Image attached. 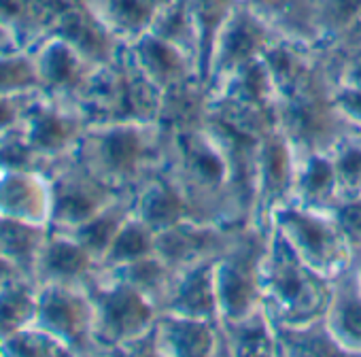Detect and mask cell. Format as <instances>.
<instances>
[{
	"instance_id": "1",
	"label": "cell",
	"mask_w": 361,
	"mask_h": 357,
	"mask_svg": "<svg viewBox=\"0 0 361 357\" xmlns=\"http://www.w3.org/2000/svg\"><path fill=\"white\" fill-rule=\"evenodd\" d=\"M109 319L117 325V327H130L136 325L140 321L147 319V308L140 304L138 298H134L132 294H117L111 298L109 306H106Z\"/></svg>"
},
{
	"instance_id": "2",
	"label": "cell",
	"mask_w": 361,
	"mask_h": 357,
	"mask_svg": "<svg viewBox=\"0 0 361 357\" xmlns=\"http://www.w3.org/2000/svg\"><path fill=\"white\" fill-rule=\"evenodd\" d=\"M30 313V300L22 294H9L0 300V325L11 327L26 319Z\"/></svg>"
},
{
	"instance_id": "3",
	"label": "cell",
	"mask_w": 361,
	"mask_h": 357,
	"mask_svg": "<svg viewBox=\"0 0 361 357\" xmlns=\"http://www.w3.org/2000/svg\"><path fill=\"white\" fill-rule=\"evenodd\" d=\"M106 151H109V157L117 166H126L136 155V138L132 134H126V132L113 134L106 143Z\"/></svg>"
},
{
	"instance_id": "4",
	"label": "cell",
	"mask_w": 361,
	"mask_h": 357,
	"mask_svg": "<svg viewBox=\"0 0 361 357\" xmlns=\"http://www.w3.org/2000/svg\"><path fill=\"white\" fill-rule=\"evenodd\" d=\"M45 315L60 329H71L75 323V306L64 296H51L45 304Z\"/></svg>"
},
{
	"instance_id": "5",
	"label": "cell",
	"mask_w": 361,
	"mask_h": 357,
	"mask_svg": "<svg viewBox=\"0 0 361 357\" xmlns=\"http://www.w3.org/2000/svg\"><path fill=\"white\" fill-rule=\"evenodd\" d=\"M51 266L60 272H77L81 266H83V253L77 249V247H71V245H56L51 249Z\"/></svg>"
},
{
	"instance_id": "6",
	"label": "cell",
	"mask_w": 361,
	"mask_h": 357,
	"mask_svg": "<svg viewBox=\"0 0 361 357\" xmlns=\"http://www.w3.org/2000/svg\"><path fill=\"white\" fill-rule=\"evenodd\" d=\"M224 296H226V302L232 310H240L247 306L249 302V296H251V289L247 285V281L238 274H230L226 279V285H224Z\"/></svg>"
},
{
	"instance_id": "7",
	"label": "cell",
	"mask_w": 361,
	"mask_h": 357,
	"mask_svg": "<svg viewBox=\"0 0 361 357\" xmlns=\"http://www.w3.org/2000/svg\"><path fill=\"white\" fill-rule=\"evenodd\" d=\"M178 213V202L168 196V194H155L147 207V215L151 222H157V224H166V222H172Z\"/></svg>"
},
{
	"instance_id": "8",
	"label": "cell",
	"mask_w": 361,
	"mask_h": 357,
	"mask_svg": "<svg viewBox=\"0 0 361 357\" xmlns=\"http://www.w3.org/2000/svg\"><path fill=\"white\" fill-rule=\"evenodd\" d=\"M145 251H147V241H145L142 232H138L136 228L126 230L115 245V253L121 258H136Z\"/></svg>"
},
{
	"instance_id": "9",
	"label": "cell",
	"mask_w": 361,
	"mask_h": 357,
	"mask_svg": "<svg viewBox=\"0 0 361 357\" xmlns=\"http://www.w3.org/2000/svg\"><path fill=\"white\" fill-rule=\"evenodd\" d=\"M178 340V344H183V353H202L209 346V332L198 325H190L180 332Z\"/></svg>"
},
{
	"instance_id": "10",
	"label": "cell",
	"mask_w": 361,
	"mask_h": 357,
	"mask_svg": "<svg viewBox=\"0 0 361 357\" xmlns=\"http://www.w3.org/2000/svg\"><path fill=\"white\" fill-rule=\"evenodd\" d=\"M73 60H71V56L66 54V52H54L51 54V58H49V62H47V75L54 79V81H58V83H62V81H68L71 77H73Z\"/></svg>"
},
{
	"instance_id": "11",
	"label": "cell",
	"mask_w": 361,
	"mask_h": 357,
	"mask_svg": "<svg viewBox=\"0 0 361 357\" xmlns=\"http://www.w3.org/2000/svg\"><path fill=\"white\" fill-rule=\"evenodd\" d=\"M35 136L41 145H58L62 138H64V128L58 119L54 117H45L39 121L37 130H35Z\"/></svg>"
},
{
	"instance_id": "12",
	"label": "cell",
	"mask_w": 361,
	"mask_h": 357,
	"mask_svg": "<svg viewBox=\"0 0 361 357\" xmlns=\"http://www.w3.org/2000/svg\"><path fill=\"white\" fill-rule=\"evenodd\" d=\"M293 222H295V226H298V230H300V234H302V238H304V243H306L308 247L319 249V247L323 245L325 232H323L314 222L304 219V217H293Z\"/></svg>"
},
{
	"instance_id": "13",
	"label": "cell",
	"mask_w": 361,
	"mask_h": 357,
	"mask_svg": "<svg viewBox=\"0 0 361 357\" xmlns=\"http://www.w3.org/2000/svg\"><path fill=\"white\" fill-rule=\"evenodd\" d=\"M329 178H331V172H329V166L325 162H319L314 159L310 170H308V176H306V186L317 192V190H323L327 183H329Z\"/></svg>"
},
{
	"instance_id": "14",
	"label": "cell",
	"mask_w": 361,
	"mask_h": 357,
	"mask_svg": "<svg viewBox=\"0 0 361 357\" xmlns=\"http://www.w3.org/2000/svg\"><path fill=\"white\" fill-rule=\"evenodd\" d=\"M183 302H185L188 306H194V308H204V306L209 304V289H207V283H204L202 279H196V281L188 287V291H185V296H183Z\"/></svg>"
},
{
	"instance_id": "15",
	"label": "cell",
	"mask_w": 361,
	"mask_h": 357,
	"mask_svg": "<svg viewBox=\"0 0 361 357\" xmlns=\"http://www.w3.org/2000/svg\"><path fill=\"white\" fill-rule=\"evenodd\" d=\"M62 213H64L66 217L81 219V217H85V215L90 213V202H87L85 198L77 196V194L66 196V198L62 200Z\"/></svg>"
},
{
	"instance_id": "16",
	"label": "cell",
	"mask_w": 361,
	"mask_h": 357,
	"mask_svg": "<svg viewBox=\"0 0 361 357\" xmlns=\"http://www.w3.org/2000/svg\"><path fill=\"white\" fill-rule=\"evenodd\" d=\"M28 79V71L16 66V64H0V87L18 85Z\"/></svg>"
},
{
	"instance_id": "17",
	"label": "cell",
	"mask_w": 361,
	"mask_h": 357,
	"mask_svg": "<svg viewBox=\"0 0 361 357\" xmlns=\"http://www.w3.org/2000/svg\"><path fill=\"white\" fill-rule=\"evenodd\" d=\"M111 230H113V224L111 222H96V224H92L85 230V236H87V241L92 245H102L111 236Z\"/></svg>"
},
{
	"instance_id": "18",
	"label": "cell",
	"mask_w": 361,
	"mask_h": 357,
	"mask_svg": "<svg viewBox=\"0 0 361 357\" xmlns=\"http://www.w3.org/2000/svg\"><path fill=\"white\" fill-rule=\"evenodd\" d=\"M344 228L353 236H361V205H353L344 211L342 215Z\"/></svg>"
},
{
	"instance_id": "19",
	"label": "cell",
	"mask_w": 361,
	"mask_h": 357,
	"mask_svg": "<svg viewBox=\"0 0 361 357\" xmlns=\"http://www.w3.org/2000/svg\"><path fill=\"white\" fill-rule=\"evenodd\" d=\"M344 327L353 336L361 338V304H348L346 306V310H344Z\"/></svg>"
},
{
	"instance_id": "20",
	"label": "cell",
	"mask_w": 361,
	"mask_h": 357,
	"mask_svg": "<svg viewBox=\"0 0 361 357\" xmlns=\"http://www.w3.org/2000/svg\"><path fill=\"white\" fill-rule=\"evenodd\" d=\"M340 166L346 176H359L361 174V153H357V151L346 153Z\"/></svg>"
},
{
	"instance_id": "21",
	"label": "cell",
	"mask_w": 361,
	"mask_h": 357,
	"mask_svg": "<svg viewBox=\"0 0 361 357\" xmlns=\"http://www.w3.org/2000/svg\"><path fill=\"white\" fill-rule=\"evenodd\" d=\"M279 287H281V291H283L287 298H293V296H298V291L302 289V281L298 279V274L289 272V274H285V277L279 281Z\"/></svg>"
},
{
	"instance_id": "22",
	"label": "cell",
	"mask_w": 361,
	"mask_h": 357,
	"mask_svg": "<svg viewBox=\"0 0 361 357\" xmlns=\"http://www.w3.org/2000/svg\"><path fill=\"white\" fill-rule=\"evenodd\" d=\"M200 168L204 170V174H209V176H213V178L221 174V164H219V159L213 157V155H202V157H200Z\"/></svg>"
},
{
	"instance_id": "23",
	"label": "cell",
	"mask_w": 361,
	"mask_h": 357,
	"mask_svg": "<svg viewBox=\"0 0 361 357\" xmlns=\"http://www.w3.org/2000/svg\"><path fill=\"white\" fill-rule=\"evenodd\" d=\"M270 170H272V174L274 176H283V170H285V155H283V151H272V155H270Z\"/></svg>"
},
{
	"instance_id": "24",
	"label": "cell",
	"mask_w": 361,
	"mask_h": 357,
	"mask_svg": "<svg viewBox=\"0 0 361 357\" xmlns=\"http://www.w3.org/2000/svg\"><path fill=\"white\" fill-rule=\"evenodd\" d=\"M346 102H348L353 109H357V111L361 113V94H350V96H346Z\"/></svg>"
},
{
	"instance_id": "25",
	"label": "cell",
	"mask_w": 361,
	"mask_h": 357,
	"mask_svg": "<svg viewBox=\"0 0 361 357\" xmlns=\"http://www.w3.org/2000/svg\"><path fill=\"white\" fill-rule=\"evenodd\" d=\"M7 119H9V111L3 104H0V123H5Z\"/></svg>"
},
{
	"instance_id": "26",
	"label": "cell",
	"mask_w": 361,
	"mask_h": 357,
	"mask_svg": "<svg viewBox=\"0 0 361 357\" xmlns=\"http://www.w3.org/2000/svg\"><path fill=\"white\" fill-rule=\"evenodd\" d=\"M359 79H361V73H359Z\"/></svg>"
}]
</instances>
